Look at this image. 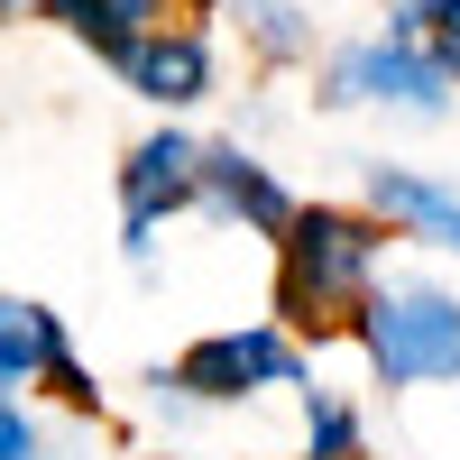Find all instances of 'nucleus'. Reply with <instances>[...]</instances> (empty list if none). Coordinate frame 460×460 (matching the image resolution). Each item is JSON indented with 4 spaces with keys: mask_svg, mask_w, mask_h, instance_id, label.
Returning a JSON list of instances; mask_svg holds the SVG:
<instances>
[{
    "mask_svg": "<svg viewBox=\"0 0 460 460\" xmlns=\"http://www.w3.org/2000/svg\"><path fill=\"white\" fill-rule=\"evenodd\" d=\"M387 37L433 47V56L460 74V0H387Z\"/></svg>",
    "mask_w": 460,
    "mask_h": 460,
    "instance_id": "12",
    "label": "nucleus"
},
{
    "mask_svg": "<svg viewBox=\"0 0 460 460\" xmlns=\"http://www.w3.org/2000/svg\"><path fill=\"white\" fill-rule=\"evenodd\" d=\"M350 332H359V350L387 387H442V377H460V304L442 286H377Z\"/></svg>",
    "mask_w": 460,
    "mask_h": 460,
    "instance_id": "2",
    "label": "nucleus"
},
{
    "mask_svg": "<svg viewBox=\"0 0 460 460\" xmlns=\"http://www.w3.org/2000/svg\"><path fill=\"white\" fill-rule=\"evenodd\" d=\"M203 212H221V221H249V230H267V240H286V221H295V203H286V184L267 175L249 147H203Z\"/></svg>",
    "mask_w": 460,
    "mask_h": 460,
    "instance_id": "6",
    "label": "nucleus"
},
{
    "mask_svg": "<svg viewBox=\"0 0 460 460\" xmlns=\"http://www.w3.org/2000/svg\"><path fill=\"white\" fill-rule=\"evenodd\" d=\"M157 460H175V451H157Z\"/></svg>",
    "mask_w": 460,
    "mask_h": 460,
    "instance_id": "16",
    "label": "nucleus"
},
{
    "mask_svg": "<svg viewBox=\"0 0 460 460\" xmlns=\"http://www.w3.org/2000/svg\"><path fill=\"white\" fill-rule=\"evenodd\" d=\"M230 19L249 28V47L267 65H304V56H314V19H304V0H230Z\"/></svg>",
    "mask_w": 460,
    "mask_h": 460,
    "instance_id": "11",
    "label": "nucleus"
},
{
    "mask_svg": "<svg viewBox=\"0 0 460 460\" xmlns=\"http://www.w3.org/2000/svg\"><path fill=\"white\" fill-rule=\"evenodd\" d=\"M129 93L138 102H157V111H184V102H203L212 93V47H203V28H157L147 47H129Z\"/></svg>",
    "mask_w": 460,
    "mask_h": 460,
    "instance_id": "7",
    "label": "nucleus"
},
{
    "mask_svg": "<svg viewBox=\"0 0 460 460\" xmlns=\"http://www.w3.org/2000/svg\"><path fill=\"white\" fill-rule=\"evenodd\" d=\"M157 387H175L184 405H240L258 387H295V341L277 323H240V332H203Z\"/></svg>",
    "mask_w": 460,
    "mask_h": 460,
    "instance_id": "3",
    "label": "nucleus"
},
{
    "mask_svg": "<svg viewBox=\"0 0 460 460\" xmlns=\"http://www.w3.org/2000/svg\"><path fill=\"white\" fill-rule=\"evenodd\" d=\"M203 203V147L184 129H157L120 157V221H129V258L157 249V221L166 212H194Z\"/></svg>",
    "mask_w": 460,
    "mask_h": 460,
    "instance_id": "5",
    "label": "nucleus"
},
{
    "mask_svg": "<svg viewBox=\"0 0 460 460\" xmlns=\"http://www.w3.org/2000/svg\"><path fill=\"white\" fill-rule=\"evenodd\" d=\"M460 74L433 56V47H405V37H359V47L332 56V93L323 102H387V111H414V120H433L451 111Z\"/></svg>",
    "mask_w": 460,
    "mask_h": 460,
    "instance_id": "4",
    "label": "nucleus"
},
{
    "mask_svg": "<svg viewBox=\"0 0 460 460\" xmlns=\"http://www.w3.org/2000/svg\"><path fill=\"white\" fill-rule=\"evenodd\" d=\"M304 460H359V414L332 387H304Z\"/></svg>",
    "mask_w": 460,
    "mask_h": 460,
    "instance_id": "13",
    "label": "nucleus"
},
{
    "mask_svg": "<svg viewBox=\"0 0 460 460\" xmlns=\"http://www.w3.org/2000/svg\"><path fill=\"white\" fill-rule=\"evenodd\" d=\"M0 460H47V433H37L10 396H0Z\"/></svg>",
    "mask_w": 460,
    "mask_h": 460,
    "instance_id": "14",
    "label": "nucleus"
},
{
    "mask_svg": "<svg viewBox=\"0 0 460 460\" xmlns=\"http://www.w3.org/2000/svg\"><path fill=\"white\" fill-rule=\"evenodd\" d=\"M65 359H74V350H65V323L47 314V304L0 295V396L19 405V387H47Z\"/></svg>",
    "mask_w": 460,
    "mask_h": 460,
    "instance_id": "9",
    "label": "nucleus"
},
{
    "mask_svg": "<svg viewBox=\"0 0 460 460\" xmlns=\"http://www.w3.org/2000/svg\"><path fill=\"white\" fill-rule=\"evenodd\" d=\"M65 0H0V28H19V19H56Z\"/></svg>",
    "mask_w": 460,
    "mask_h": 460,
    "instance_id": "15",
    "label": "nucleus"
},
{
    "mask_svg": "<svg viewBox=\"0 0 460 460\" xmlns=\"http://www.w3.org/2000/svg\"><path fill=\"white\" fill-rule=\"evenodd\" d=\"M377 258H387V221L341 212V203H295L286 240H277V314H286V332L359 323V304L377 295Z\"/></svg>",
    "mask_w": 460,
    "mask_h": 460,
    "instance_id": "1",
    "label": "nucleus"
},
{
    "mask_svg": "<svg viewBox=\"0 0 460 460\" xmlns=\"http://www.w3.org/2000/svg\"><path fill=\"white\" fill-rule=\"evenodd\" d=\"M368 203H377V221H405V230H424V240L460 249V194H442V184L405 175V166H368Z\"/></svg>",
    "mask_w": 460,
    "mask_h": 460,
    "instance_id": "10",
    "label": "nucleus"
},
{
    "mask_svg": "<svg viewBox=\"0 0 460 460\" xmlns=\"http://www.w3.org/2000/svg\"><path fill=\"white\" fill-rule=\"evenodd\" d=\"M184 10H194V0H65L56 19H65L74 37H84L93 56L129 65V47H147V37H157V28H194Z\"/></svg>",
    "mask_w": 460,
    "mask_h": 460,
    "instance_id": "8",
    "label": "nucleus"
}]
</instances>
